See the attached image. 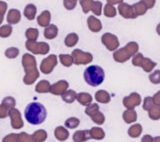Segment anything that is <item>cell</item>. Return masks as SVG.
Masks as SVG:
<instances>
[{
	"instance_id": "obj_26",
	"label": "cell",
	"mask_w": 160,
	"mask_h": 142,
	"mask_svg": "<svg viewBox=\"0 0 160 142\" xmlns=\"http://www.w3.org/2000/svg\"><path fill=\"white\" fill-rule=\"evenodd\" d=\"M68 136H69L68 131L65 130L63 127H61V126H59V127H57L56 130H55V137L59 139L60 141L66 140L68 138Z\"/></svg>"
},
{
	"instance_id": "obj_25",
	"label": "cell",
	"mask_w": 160,
	"mask_h": 142,
	"mask_svg": "<svg viewBox=\"0 0 160 142\" xmlns=\"http://www.w3.org/2000/svg\"><path fill=\"white\" fill-rule=\"evenodd\" d=\"M49 88H50V84L48 81L46 80H41L40 82L36 85V92L38 93H46L49 92Z\"/></svg>"
},
{
	"instance_id": "obj_32",
	"label": "cell",
	"mask_w": 160,
	"mask_h": 142,
	"mask_svg": "<svg viewBox=\"0 0 160 142\" xmlns=\"http://www.w3.org/2000/svg\"><path fill=\"white\" fill-rule=\"evenodd\" d=\"M80 123V120L76 117H70L65 122V126L67 128H76Z\"/></svg>"
},
{
	"instance_id": "obj_13",
	"label": "cell",
	"mask_w": 160,
	"mask_h": 142,
	"mask_svg": "<svg viewBox=\"0 0 160 142\" xmlns=\"http://www.w3.org/2000/svg\"><path fill=\"white\" fill-rule=\"evenodd\" d=\"M87 25L90 31L92 32H99L102 29V23L100 21V19L97 18L95 15H91L87 19Z\"/></svg>"
},
{
	"instance_id": "obj_38",
	"label": "cell",
	"mask_w": 160,
	"mask_h": 142,
	"mask_svg": "<svg viewBox=\"0 0 160 142\" xmlns=\"http://www.w3.org/2000/svg\"><path fill=\"white\" fill-rule=\"evenodd\" d=\"M154 105V102H153V99L152 97H146L144 99V103H143V109L145 110H149L150 108L152 107Z\"/></svg>"
},
{
	"instance_id": "obj_15",
	"label": "cell",
	"mask_w": 160,
	"mask_h": 142,
	"mask_svg": "<svg viewBox=\"0 0 160 142\" xmlns=\"http://www.w3.org/2000/svg\"><path fill=\"white\" fill-rule=\"evenodd\" d=\"M58 35V27L54 24H49L47 25L44 29V37L46 39H54L56 38Z\"/></svg>"
},
{
	"instance_id": "obj_11",
	"label": "cell",
	"mask_w": 160,
	"mask_h": 142,
	"mask_svg": "<svg viewBox=\"0 0 160 142\" xmlns=\"http://www.w3.org/2000/svg\"><path fill=\"white\" fill-rule=\"evenodd\" d=\"M68 82L65 80H60L58 82L54 83L53 85H50L49 88V92H51L52 94H56V95H61L64 91H66L68 88Z\"/></svg>"
},
{
	"instance_id": "obj_18",
	"label": "cell",
	"mask_w": 160,
	"mask_h": 142,
	"mask_svg": "<svg viewBox=\"0 0 160 142\" xmlns=\"http://www.w3.org/2000/svg\"><path fill=\"white\" fill-rule=\"evenodd\" d=\"M78 40H79L78 34L72 32V33H69L67 36L65 37L64 43L67 47H74L75 45L78 43Z\"/></svg>"
},
{
	"instance_id": "obj_9",
	"label": "cell",
	"mask_w": 160,
	"mask_h": 142,
	"mask_svg": "<svg viewBox=\"0 0 160 142\" xmlns=\"http://www.w3.org/2000/svg\"><path fill=\"white\" fill-rule=\"evenodd\" d=\"M118 12L125 19H135L137 17L133 11L132 5H129L124 2L118 4Z\"/></svg>"
},
{
	"instance_id": "obj_2",
	"label": "cell",
	"mask_w": 160,
	"mask_h": 142,
	"mask_svg": "<svg viewBox=\"0 0 160 142\" xmlns=\"http://www.w3.org/2000/svg\"><path fill=\"white\" fill-rule=\"evenodd\" d=\"M84 79L88 85L96 87L103 83L105 79V72L102 67L98 65H90L84 70Z\"/></svg>"
},
{
	"instance_id": "obj_6",
	"label": "cell",
	"mask_w": 160,
	"mask_h": 142,
	"mask_svg": "<svg viewBox=\"0 0 160 142\" xmlns=\"http://www.w3.org/2000/svg\"><path fill=\"white\" fill-rule=\"evenodd\" d=\"M73 63L80 65V64H88L93 60V56L91 53L84 52L80 49H74L71 54Z\"/></svg>"
},
{
	"instance_id": "obj_39",
	"label": "cell",
	"mask_w": 160,
	"mask_h": 142,
	"mask_svg": "<svg viewBox=\"0 0 160 142\" xmlns=\"http://www.w3.org/2000/svg\"><path fill=\"white\" fill-rule=\"evenodd\" d=\"M92 117V119H93V121L95 123H98V124H102L103 122H104V116L99 112L96 113V114H94L93 116H91Z\"/></svg>"
},
{
	"instance_id": "obj_27",
	"label": "cell",
	"mask_w": 160,
	"mask_h": 142,
	"mask_svg": "<svg viewBox=\"0 0 160 142\" xmlns=\"http://www.w3.org/2000/svg\"><path fill=\"white\" fill-rule=\"evenodd\" d=\"M12 26L10 24L2 25L0 26V37L1 38H8L12 34Z\"/></svg>"
},
{
	"instance_id": "obj_8",
	"label": "cell",
	"mask_w": 160,
	"mask_h": 142,
	"mask_svg": "<svg viewBox=\"0 0 160 142\" xmlns=\"http://www.w3.org/2000/svg\"><path fill=\"white\" fill-rule=\"evenodd\" d=\"M57 64V57L56 55H49L48 57L42 60L41 65H40V70L42 71L44 74H49L51 73L53 68L56 66Z\"/></svg>"
},
{
	"instance_id": "obj_35",
	"label": "cell",
	"mask_w": 160,
	"mask_h": 142,
	"mask_svg": "<svg viewBox=\"0 0 160 142\" xmlns=\"http://www.w3.org/2000/svg\"><path fill=\"white\" fill-rule=\"evenodd\" d=\"M99 110V106L97 104H91L90 103L88 105V107L85 110V112H86L87 115H90V116H93L94 114H96Z\"/></svg>"
},
{
	"instance_id": "obj_3",
	"label": "cell",
	"mask_w": 160,
	"mask_h": 142,
	"mask_svg": "<svg viewBox=\"0 0 160 142\" xmlns=\"http://www.w3.org/2000/svg\"><path fill=\"white\" fill-rule=\"evenodd\" d=\"M22 64L23 67L26 70V75L23 79L24 83L32 84L35 79L38 77V70L36 68V60L35 57L28 53L24 54L22 57Z\"/></svg>"
},
{
	"instance_id": "obj_36",
	"label": "cell",
	"mask_w": 160,
	"mask_h": 142,
	"mask_svg": "<svg viewBox=\"0 0 160 142\" xmlns=\"http://www.w3.org/2000/svg\"><path fill=\"white\" fill-rule=\"evenodd\" d=\"M149 79L154 84L160 83V70H155L152 74L149 75Z\"/></svg>"
},
{
	"instance_id": "obj_29",
	"label": "cell",
	"mask_w": 160,
	"mask_h": 142,
	"mask_svg": "<svg viewBox=\"0 0 160 142\" xmlns=\"http://www.w3.org/2000/svg\"><path fill=\"white\" fill-rule=\"evenodd\" d=\"M123 117L125 119V122L126 123H131L133 122L134 120H136L137 118V115L135 113V111L133 109H128L124 112Z\"/></svg>"
},
{
	"instance_id": "obj_24",
	"label": "cell",
	"mask_w": 160,
	"mask_h": 142,
	"mask_svg": "<svg viewBox=\"0 0 160 142\" xmlns=\"http://www.w3.org/2000/svg\"><path fill=\"white\" fill-rule=\"evenodd\" d=\"M132 8H133V11H134L135 15H136L137 17L140 16V15H144L148 10L146 7H145V5L140 1L137 3H134L132 5Z\"/></svg>"
},
{
	"instance_id": "obj_4",
	"label": "cell",
	"mask_w": 160,
	"mask_h": 142,
	"mask_svg": "<svg viewBox=\"0 0 160 142\" xmlns=\"http://www.w3.org/2000/svg\"><path fill=\"white\" fill-rule=\"evenodd\" d=\"M80 5L82 7V11L87 14L89 11H92L94 15L99 16L102 13L103 4L100 1H94V0H79Z\"/></svg>"
},
{
	"instance_id": "obj_41",
	"label": "cell",
	"mask_w": 160,
	"mask_h": 142,
	"mask_svg": "<svg viewBox=\"0 0 160 142\" xmlns=\"http://www.w3.org/2000/svg\"><path fill=\"white\" fill-rule=\"evenodd\" d=\"M9 114V111L8 109L5 107V106H3L2 104L0 105V118H4L6 117V116Z\"/></svg>"
},
{
	"instance_id": "obj_44",
	"label": "cell",
	"mask_w": 160,
	"mask_h": 142,
	"mask_svg": "<svg viewBox=\"0 0 160 142\" xmlns=\"http://www.w3.org/2000/svg\"><path fill=\"white\" fill-rule=\"evenodd\" d=\"M142 142H152V139L150 137V135H145L142 138Z\"/></svg>"
},
{
	"instance_id": "obj_23",
	"label": "cell",
	"mask_w": 160,
	"mask_h": 142,
	"mask_svg": "<svg viewBox=\"0 0 160 142\" xmlns=\"http://www.w3.org/2000/svg\"><path fill=\"white\" fill-rule=\"evenodd\" d=\"M39 36V31L37 28L30 27L26 29L25 31V37L27 38V40H31V41H36Z\"/></svg>"
},
{
	"instance_id": "obj_28",
	"label": "cell",
	"mask_w": 160,
	"mask_h": 142,
	"mask_svg": "<svg viewBox=\"0 0 160 142\" xmlns=\"http://www.w3.org/2000/svg\"><path fill=\"white\" fill-rule=\"evenodd\" d=\"M59 59H60V62H61L62 65L65 67H69L73 64V59L70 54H60Z\"/></svg>"
},
{
	"instance_id": "obj_40",
	"label": "cell",
	"mask_w": 160,
	"mask_h": 142,
	"mask_svg": "<svg viewBox=\"0 0 160 142\" xmlns=\"http://www.w3.org/2000/svg\"><path fill=\"white\" fill-rule=\"evenodd\" d=\"M140 2H142L147 9H151L155 6L156 0H140Z\"/></svg>"
},
{
	"instance_id": "obj_7",
	"label": "cell",
	"mask_w": 160,
	"mask_h": 142,
	"mask_svg": "<svg viewBox=\"0 0 160 142\" xmlns=\"http://www.w3.org/2000/svg\"><path fill=\"white\" fill-rule=\"evenodd\" d=\"M101 42L109 51H115L119 47L118 37L112 33H104L101 36Z\"/></svg>"
},
{
	"instance_id": "obj_5",
	"label": "cell",
	"mask_w": 160,
	"mask_h": 142,
	"mask_svg": "<svg viewBox=\"0 0 160 142\" xmlns=\"http://www.w3.org/2000/svg\"><path fill=\"white\" fill-rule=\"evenodd\" d=\"M27 50L34 54H42L45 55L49 52L50 47L46 42H37V41H31V40H27L25 43Z\"/></svg>"
},
{
	"instance_id": "obj_17",
	"label": "cell",
	"mask_w": 160,
	"mask_h": 142,
	"mask_svg": "<svg viewBox=\"0 0 160 142\" xmlns=\"http://www.w3.org/2000/svg\"><path fill=\"white\" fill-rule=\"evenodd\" d=\"M24 16L26 17L28 20H34L35 17H36V14H37V8L35 6L34 4L32 3H29L27 4L26 6L24 8Z\"/></svg>"
},
{
	"instance_id": "obj_10",
	"label": "cell",
	"mask_w": 160,
	"mask_h": 142,
	"mask_svg": "<svg viewBox=\"0 0 160 142\" xmlns=\"http://www.w3.org/2000/svg\"><path fill=\"white\" fill-rule=\"evenodd\" d=\"M141 102V98H140V95L138 93H131L127 97H125L123 99V104L126 108L128 109H133L135 106H138Z\"/></svg>"
},
{
	"instance_id": "obj_34",
	"label": "cell",
	"mask_w": 160,
	"mask_h": 142,
	"mask_svg": "<svg viewBox=\"0 0 160 142\" xmlns=\"http://www.w3.org/2000/svg\"><path fill=\"white\" fill-rule=\"evenodd\" d=\"M143 58L144 56L141 54V53H136L133 55V58H132V63L134 66H139L141 67V64H142V61H143Z\"/></svg>"
},
{
	"instance_id": "obj_21",
	"label": "cell",
	"mask_w": 160,
	"mask_h": 142,
	"mask_svg": "<svg viewBox=\"0 0 160 142\" xmlns=\"http://www.w3.org/2000/svg\"><path fill=\"white\" fill-rule=\"evenodd\" d=\"M76 99L78 100V102H79L80 104L85 105V106H88L90 103H91V101H92L91 95H90L89 93H85V92H82V93L77 94Z\"/></svg>"
},
{
	"instance_id": "obj_22",
	"label": "cell",
	"mask_w": 160,
	"mask_h": 142,
	"mask_svg": "<svg viewBox=\"0 0 160 142\" xmlns=\"http://www.w3.org/2000/svg\"><path fill=\"white\" fill-rule=\"evenodd\" d=\"M102 9H103V13L106 17L113 18V17L116 16V14H117V10L114 7V5H111L109 3L105 4L104 8H102Z\"/></svg>"
},
{
	"instance_id": "obj_12",
	"label": "cell",
	"mask_w": 160,
	"mask_h": 142,
	"mask_svg": "<svg viewBox=\"0 0 160 142\" xmlns=\"http://www.w3.org/2000/svg\"><path fill=\"white\" fill-rule=\"evenodd\" d=\"M132 56L129 54V52L127 51V49L124 47L122 48H119V49H116L114 51V54H113V58L115 61L117 62H120V63H123V62H126L128 59H130Z\"/></svg>"
},
{
	"instance_id": "obj_20",
	"label": "cell",
	"mask_w": 160,
	"mask_h": 142,
	"mask_svg": "<svg viewBox=\"0 0 160 142\" xmlns=\"http://www.w3.org/2000/svg\"><path fill=\"white\" fill-rule=\"evenodd\" d=\"M95 99L100 103H108L110 101V94L105 90H99L95 93Z\"/></svg>"
},
{
	"instance_id": "obj_30",
	"label": "cell",
	"mask_w": 160,
	"mask_h": 142,
	"mask_svg": "<svg viewBox=\"0 0 160 142\" xmlns=\"http://www.w3.org/2000/svg\"><path fill=\"white\" fill-rule=\"evenodd\" d=\"M155 66H156V62L151 61L149 58H143L141 67L146 71V72H150V71H151Z\"/></svg>"
},
{
	"instance_id": "obj_19",
	"label": "cell",
	"mask_w": 160,
	"mask_h": 142,
	"mask_svg": "<svg viewBox=\"0 0 160 142\" xmlns=\"http://www.w3.org/2000/svg\"><path fill=\"white\" fill-rule=\"evenodd\" d=\"M77 93L74 90H66L61 94V98L66 103H72L76 100Z\"/></svg>"
},
{
	"instance_id": "obj_33",
	"label": "cell",
	"mask_w": 160,
	"mask_h": 142,
	"mask_svg": "<svg viewBox=\"0 0 160 142\" xmlns=\"http://www.w3.org/2000/svg\"><path fill=\"white\" fill-rule=\"evenodd\" d=\"M2 105L5 106L7 109H10V108H13L14 105H15V99L13 97H11V96H8V97L4 98L3 101H2Z\"/></svg>"
},
{
	"instance_id": "obj_1",
	"label": "cell",
	"mask_w": 160,
	"mask_h": 142,
	"mask_svg": "<svg viewBox=\"0 0 160 142\" xmlns=\"http://www.w3.org/2000/svg\"><path fill=\"white\" fill-rule=\"evenodd\" d=\"M24 117L30 124L40 125L46 120L47 110L45 108V106L41 103L31 102L25 107Z\"/></svg>"
},
{
	"instance_id": "obj_31",
	"label": "cell",
	"mask_w": 160,
	"mask_h": 142,
	"mask_svg": "<svg viewBox=\"0 0 160 142\" xmlns=\"http://www.w3.org/2000/svg\"><path fill=\"white\" fill-rule=\"evenodd\" d=\"M5 56L9 59H13V58H16L19 54V49L17 47H9L5 50Z\"/></svg>"
},
{
	"instance_id": "obj_16",
	"label": "cell",
	"mask_w": 160,
	"mask_h": 142,
	"mask_svg": "<svg viewBox=\"0 0 160 142\" xmlns=\"http://www.w3.org/2000/svg\"><path fill=\"white\" fill-rule=\"evenodd\" d=\"M50 21H51V13L48 10H44L39 16H37V22L41 27H46L50 24Z\"/></svg>"
},
{
	"instance_id": "obj_14",
	"label": "cell",
	"mask_w": 160,
	"mask_h": 142,
	"mask_svg": "<svg viewBox=\"0 0 160 142\" xmlns=\"http://www.w3.org/2000/svg\"><path fill=\"white\" fill-rule=\"evenodd\" d=\"M7 24H17L21 20V12L18 9H10L7 13Z\"/></svg>"
},
{
	"instance_id": "obj_37",
	"label": "cell",
	"mask_w": 160,
	"mask_h": 142,
	"mask_svg": "<svg viewBox=\"0 0 160 142\" xmlns=\"http://www.w3.org/2000/svg\"><path fill=\"white\" fill-rule=\"evenodd\" d=\"M63 5L67 10H73L77 5V0H63Z\"/></svg>"
},
{
	"instance_id": "obj_43",
	"label": "cell",
	"mask_w": 160,
	"mask_h": 142,
	"mask_svg": "<svg viewBox=\"0 0 160 142\" xmlns=\"http://www.w3.org/2000/svg\"><path fill=\"white\" fill-rule=\"evenodd\" d=\"M107 1V3H109V4H111V5H118V4H120L121 2H123V0H106Z\"/></svg>"
},
{
	"instance_id": "obj_45",
	"label": "cell",
	"mask_w": 160,
	"mask_h": 142,
	"mask_svg": "<svg viewBox=\"0 0 160 142\" xmlns=\"http://www.w3.org/2000/svg\"><path fill=\"white\" fill-rule=\"evenodd\" d=\"M3 19H4V17L2 16V15H0V24H2V22H3Z\"/></svg>"
},
{
	"instance_id": "obj_42",
	"label": "cell",
	"mask_w": 160,
	"mask_h": 142,
	"mask_svg": "<svg viewBox=\"0 0 160 142\" xmlns=\"http://www.w3.org/2000/svg\"><path fill=\"white\" fill-rule=\"evenodd\" d=\"M6 11H7V3L0 0V15L4 16V14L6 13Z\"/></svg>"
}]
</instances>
